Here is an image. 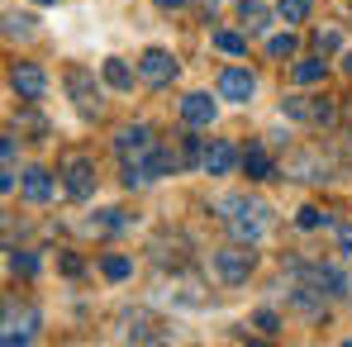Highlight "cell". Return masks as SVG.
Returning a JSON list of instances; mask_svg holds the SVG:
<instances>
[{
    "mask_svg": "<svg viewBox=\"0 0 352 347\" xmlns=\"http://www.w3.org/2000/svg\"><path fill=\"white\" fill-rule=\"evenodd\" d=\"M105 81H110L115 91H129V86H133V71H129V62L110 58V62H105Z\"/></svg>",
    "mask_w": 352,
    "mask_h": 347,
    "instance_id": "cell-23",
    "label": "cell"
},
{
    "mask_svg": "<svg viewBox=\"0 0 352 347\" xmlns=\"http://www.w3.org/2000/svg\"><path fill=\"white\" fill-rule=\"evenodd\" d=\"M100 271H105V281H129V276H133V257L105 252V257H100Z\"/></svg>",
    "mask_w": 352,
    "mask_h": 347,
    "instance_id": "cell-19",
    "label": "cell"
},
{
    "mask_svg": "<svg viewBox=\"0 0 352 347\" xmlns=\"http://www.w3.org/2000/svg\"><path fill=\"white\" fill-rule=\"evenodd\" d=\"M186 0H157V10H181Z\"/></svg>",
    "mask_w": 352,
    "mask_h": 347,
    "instance_id": "cell-32",
    "label": "cell"
},
{
    "mask_svg": "<svg viewBox=\"0 0 352 347\" xmlns=\"http://www.w3.org/2000/svg\"><path fill=\"white\" fill-rule=\"evenodd\" d=\"M314 48H319V53H338V48H343V34H338V29H314Z\"/></svg>",
    "mask_w": 352,
    "mask_h": 347,
    "instance_id": "cell-27",
    "label": "cell"
},
{
    "mask_svg": "<svg viewBox=\"0 0 352 347\" xmlns=\"http://www.w3.org/2000/svg\"><path fill=\"white\" fill-rule=\"evenodd\" d=\"M219 210H224V224L234 233L238 243H257L262 233H267V205L262 200H252V195H229V200H219Z\"/></svg>",
    "mask_w": 352,
    "mask_h": 347,
    "instance_id": "cell-1",
    "label": "cell"
},
{
    "mask_svg": "<svg viewBox=\"0 0 352 347\" xmlns=\"http://www.w3.org/2000/svg\"><path fill=\"white\" fill-rule=\"evenodd\" d=\"M153 148H157V138H153L148 124H129V128H119V133H115V157H119V162H143Z\"/></svg>",
    "mask_w": 352,
    "mask_h": 347,
    "instance_id": "cell-6",
    "label": "cell"
},
{
    "mask_svg": "<svg viewBox=\"0 0 352 347\" xmlns=\"http://www.w3.org/2000/svg\"><path fill=\"white\" fill-rule=\"evenodd\" d=\"M214 115H219V110H214V100H210L205 91H190V96L181 100V124H190V128H210Z\"/></svg>",
    "mask_w": 352,
    "mask_h": 347,
    "instance_id": "cell-13",
    "label": "cell"
},
{
    "mask_svg": "<svg viewBox=\"0 0 352 347\" xmlns=\"http://www.w3.org/2000/svg\"><path fill=\"white\" fill-rule=\"evenodd\" d=\"M281 115L300 119V124H314V128H329L338 119V105L324 100V96H291V100H281Z\"/></svg>",
    "mask_w": 352,
    "mask_h": 347,
    "instance_id": "cell-5",
    "label": "cell"
},
{
    "mask_svg": "<svg viewBox=\"0 0 352 347\" xmlns=\"http://www.w3.org/2000/svg\"><path fill=\"white\" fill-rule=\"evenodd\" d=\"M295 224H300L305 233H314V229H324V224H329V214H324L319 205H305V210L295 214Z\"/></svg>",
    "mask_w": 352,
    "mask_h": 347,
    "instance_id": "cell-25",
    "label": "cell"
},
{
    "mask_svg": "<svg viewBox=\"0 0 352 347\" xmlns=\"http://www.w3.org/2000/svg\"><path fill=\"white\" fill-rule=\"evenodd\" d=\"M62 190L72 195V200H91L96 195V162L91 157H81V153H72V157H62Z\"/></svg>",
    "mask_w": 352,
    "mask_h": 347,
    "instance_id": "cell-4",
    "label": "cell"
},
{
    "mask_svg": "<svg viewBox=\"0 0 352 347\" xmlns=\"http://www.w3.org/2000/svg\"><path fill=\"white\" fill-rule=\"evenodd\" d=\"M10 271H14V276H24V281H34V276H38V257H34V252L10 247Z\"/></svg>",
    "mask_w": 352,
    "mask_h": 347,
    "instance_id": "cell-21",
    "label": "cell"
},
{
    "mask_svg": "<svg viewBox=\"0 0 352 347\" xmlns=\"http://www.w3.org/2000/svg\"><path fill=\"white\" fill-rule=\"evenodd\" d=\"M257 91V76L248 67H224L219 71V100H234V105H248Z\"/></svg>",
    "mask_w": 352,
    "mask_h": 347,
    "instance_id": "cell-10",
    "label": "cell"
},
{
    "mask_svg": "<svg viewBox=\"0 0 352 347\" xmlns=\"http://www.w3.org/2000/svg\"><path fill=\"white\" fill-rule=\"evenodd\" d=\"M329 172H333V162L324 153H295V157H286V176L291 181H329Z\"/></svg>",
    "mask_w": 352,
    "mask_h": 347,
    "instance_id": "cell-12",
    "label": "cell"
},
{
    "mask_svg": "<svg viewBox=\"0 0 352 347\" xmlns=\"http://www.w3.org/2000/svg\"><path fill=\"white\" fill-rule=\"evenodd\" d=\"M0 162H5V167H14V133H5V138H0Z\"/></svg>",
    "mask_w": 352,
    "mask_h": 347,
    "instance_id": "cell-30",
    "label": "cell"
},
{
    "mask_svg": "<svg viewBox=\"0 0 352 347\" xmlns=\"http://www.w3.org/2000/svg\"><path fill=\"white\" fill-rule=\"evenodd\" d=\"M10 91L19 100H43L48 96V71L34 67V62H19V67H10Z\"/></svg>",
    "mask_w": 352,
    "mask_h": 347,
    "instance_id": "cell-8",
    "label": "cell"
},
{
    "mask_svg": "<svg viewBox=\"0 0 352 347\" xmlns=\"http://www.w3.org/2000/svg\"><path fill=\"white\" fill-rule=\"evenodd\" d=\"M343 71H348V76H352V53H343Z\"/></svg>",
    "mask_w": 352,
    "mask_h": 347,
    "instance_id": "cell-33",
    "label": "cell"
},
{
    "mask_svg": "<svg viewBox=\"0 0 352 347\" xmlns=\"http://www.w3.org/2000/svg\"><path fill=\"white\" fill-rule=\"evenodd\" d=\"M295 48H300V43H295V34H276V38H272V43H267V58H295Z\"/></svg>",
    "mask_w": 352,
    "mask_h": 347,
    "instance_id": "cell-26",
    "label": "cell"
},
{
    "mask_svg": "<svg viewBox=\"0 0 352 347\" xmlns=\"http://www.w3.org/2000/svg\"><path fill=\"white\" fill-rule=\"evenodd\" d=\"M276 10H281V19H286V24H300V19L309 14V0H281Z\"/></svg>",
    "mask_w": 352,
    "mask_h": 347,
    "instance_id": "cell-28",
    "label": "cell"
},
{
    "mask_svg": "<svg viewBox=\"0 0 352 347\" xmlns=\"http://www.w3.org/2000/svg\"><path fill=\"white\" fill-rule=\"evenodd\" d=\"M138 76L148 81V86H167L176 76V58L167 53V48H148L143 58H138Z\"/></svg>",
    "mask_w": 352,
    "mask_h": 347,
    "instance_id": "cell-11",
    "label": "cell"
},
{
    "mask_svg": "<svg viewBox=\"0 0 352 347\" xmlns=\"http://www.w3.org/2000/svg\"><path fill=\"white\" fill-rule=\"evenodd\" d=\"M243 172H248V181H272V176H276V167H272V153H267L262 143H252V148L243 153Z\"/></svg>",
    "mask_w": 352,
    "mask_h": 347,
    "instance_id": "cell-17",
    "label": "cell"
},
{
    "mask_svg": "<svg viewBox=\"0 0 352 347\" xmlns=\"http://www.w3.org/2000/svg\"><path fill=\"white\" fill-rule=\"evenodd\" d=\"M67 96L76 100V110L91 119V115H100V91H96V76L86 71V67H67Z\"/></svg>",
    "mask_w": 352,
    "mask_h": 347,
    "instance_id": "cell-7",
    "label": "cell"
},
{
    "mask_svg": "<svg viewBox=\"0 0 352 347\" xmlns=\"http://www.w3.org/2000/svg\"><path fill=\"white\" fill-rule=\"evenodd\" d=\"M214 48H219V53H229V58H243V53H248V38L234 34V29H219V34H214Z\"/></svg>",
    "mask_w": 352,
    "mask_h": 347,
    "instance_id": "cell-22",
    "label": "cell"
},
{
    "mask_svg": "<svg viewBox=\"0 0 352 347\" xmlns=\"http://www.w3.org/2000/svg\"><path fill=\"white\" fill-rule=\"evenodd\" d=\"M338 252L352 262V229H338Z\"/></svg>",
    "mask_w": 352,
    "mask_h": 347,
    "instance_id": "cell-31",
    "label": "cell"
},
{
    "mask_svg": "<svg viewBox=\"0 0 352 347\" xmlns=\"http://www.w3.org/2000/svg\"><path fill=\"white\" fill-rule=\"evenodd\" d=\"M34 328H38V309H14V304H5V333H0L5 347L34 343Z\"/></svg>",
    "mask_w": 352,
    "mask_h": 347,
    "instance_id": "cell-9",
    "label": "cell"
},
{
    "mask_svg": "<svg viewBox=\"0 0 352 347\" xmlns=\"http://www.w3.org/2000/svg\"><path fill=\"white\" fill-rule=\"evenodd\" d=\"M252 328L267 333V338H276V333H281V314H276V309H257V314H252Z\"/></svg>",
    "mask_w": 352,
    "mask_h": 347,
    "instance_id": "cell-24",
    "label": "cell"
},
{
    "mask_svg": "<svg viewBox=\"0 0 352 347\" xmlns=\"http://www.w3.org/2000/svg\"><path fill=\"white\" fill-rule=\"evenodd\" d=\"M5 38H34V19L19 10H5Z\"/></svg>",
    "mask_w": 352,
    "mask_h": 347,
    "instance_id": "cell-20",
    "label": "cell"
},
{
    "mask_svg": "<svg viewBox=\"0 0 352 347\" xmlns=\"http://www.w3.org/2000/svg\"><path fill=\"white\" fill-rule=\"evenodd\" d=\"M58 271H62V276H81V271H86V262H81L76 252H58Z\"/></svg>",
    "mask_w": 352,
    "mask_h": 347,
    "instance_id": "cell-29",
    "label": "cell"
},
{
    "mask_svg": "<svg viewBox=\"0 0 352 347\" xmlns=\"http://www.w3.org/2000/svg\"><path fill=\"white\" fill-rule=\"evenodd\" d=\"M291 276H300L305 286H314L319 295H329V300H338V295H348V276L338 271V267H324V262H300L291 257Z\"/></svg>",
    "mask_w": 352,
    "mask_h": 347,
    "instance_id": "cell-2",
    "label": "cell"
},
{
    "mask_svg": "<svg viewBox=\"0 0 352 347\" xmlns=\"http://www.w3.org/2000/svg\"><path fill=\"white\" fill-rule=\"evenodd\" d=\"M19 190H24V200H29V205H48V200H53V172L29 167V172L19 176Z\"/></svg>",
    "mask_w": 352,
    "mask_h": 347,
    "instance_id": "cell-15",
    "label": "cell"
},
{
    "mask_svg": "<svg viewBox=\"0 0 352 347\" xmlns=\"http://www.w3.org/2000/svg\"><path fill=\"white\" fill-rule=\"evenodd\" d=\"M291 81H295V86H314V81H324V53H319V58H300L291 67Z\"/></svg>",
    "mask_w": 352,
    "mask_h": 347,
    "instance_id": "cell-18",
    "label": "cell"
},
{
    "mask_svg": "<svg viewBox=\"0 0 352 347\" xmlns=\"http://www.w3.org/2000/svg\"><path fill=\"white\" fill-rule=\"evenodd\" d=\"M38 5H58V0H38Z\"/></svg>",
    "mask_w": 352,
    "mask_h": 347,
    "instance_id": "cell-34",
    "label": "cell"
},
{
    "mask_svg": "<svg viewBox=\"0 0 352 347\" xmlns=\"http://www.w3.org/2000/svg\"><path fill=\"white\" fill-rule=\"evenodd\" d=\"M238 19L248 34H262V29H272V5L267 0H238Z\"/></svg>",
    "mask_w": 352,
    "mask_h": 347,
    "instance_id": "cell-16",
    "label": "cell"
},
{
    "mask_svg": "<svg viewBox=\"0 0 352 347\" xmlns=\"http://www.w3.org/2000/svg\"><path fill=\"white\" fill-rule=\"evenodd\" d=\"M238 162H243V157H238V148H234V143H224V138H214V143L205 148V157H200V167H205L210 176H229Z\"/></svg>",
    "mask_w": 352,
    "mask_h": 347,
    "instance_id": "cell-14",
    "label": "cell"
},
{
    "mask_svg": "<svg viewBox=\"0 0 352 347\" xmlns=\"http://www.w3.org/2000/svg\"><path fill=\"white\" fill-rule=\"evenodd\" d=\"M248 247H252V243H238V238H234L229 247H219V252H214V276H219L224 286H243V281L252 276L257 257H252Z\"/></svg>",
    "mask_w": 352,
    "mask_h": 347,
    "instance_id": "cell-3",
    "label": "cell"
}]
</instances>
